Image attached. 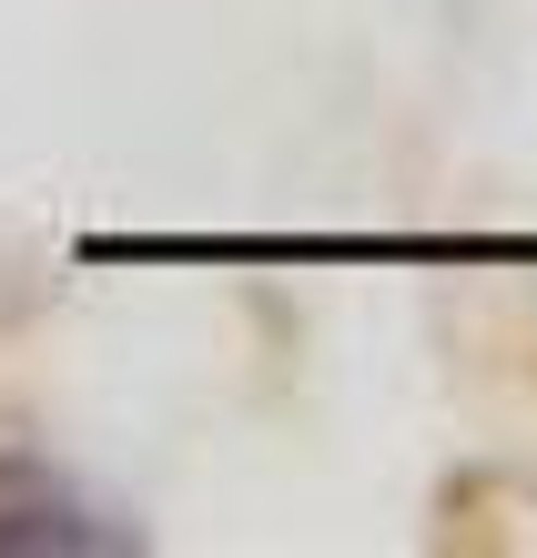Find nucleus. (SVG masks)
I'll return each mask as SVG.
<instances>
[{
    "instance_id": "1",
    "label": "nucleus",
    "mask_w": 537,
    "mask_h": 558,
    "mask_svg": "<svg viewBox=\"0 0 537 558\" xmlns=\"http://www.w3.org/2000/svg\"><path fill=\"white\" fill-rule=\"evenodd\" d=\"M0 548H102V518L41 468H0Z\"/></svg>"
}]
</instances>
